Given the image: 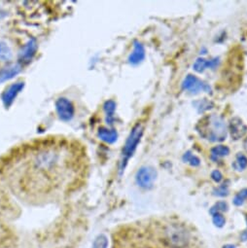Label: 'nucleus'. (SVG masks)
Instances as JSON below:
<instances>
[{
  "label": "nucleus",
  "mask_w": 247,
  "mask_h": 248,
  "mask_svg": "<svg viewBox=\"0 0 247 248\" xmlns=\"http://www.w3.org/2000/svg\"><path fill=\"white\" fill-rule=\"evenodd\" d=\"M230 132L231 137L234 140H237L247 133V126L240 118L234 117L230 121Z\"/></svg>",
  "instance_id": "obj_7"
},
{
  "label": "nucleus",
  "mask_w": 247,
  "mask_h": 248,
  "mask_svg": "<svg viewBox=\"0 0 247 248\" xmlns=\"http://www.w3.org/2000/svg\"><path fill=\"white\" fill-rule=\"evenodd\" d=\"M223 248H235V246L232 245V244H227V245H225Z\"/></svg>",
  "instance_id": "obj_27"
},
{
  "label": "nucleus",
  "mask_w": 247,
  "mask_h": 248,
  "mask_svg": "<svg viewBox=\"0 0 247 248\" xmlns=\"http://www.w3.org/2000/svg\"><path fill=\"white\" fill-rule=\"evenodd\" d=\"M214 194L219 196V197H225L229 194V190H228V186L223 184L221 185L220 187H218L215 191H214Z\"/></svg>",
  "instance_id": "obj_24"
},
{
  "label": "nucleus",
  "mask_w": 247,
  "mask_h": 248,
  "mask_svg": "<svg viewBox=\"0 0 247 248\" xmlns=\"http://www.w3.org/2000/svg\"><path fill=\"white\" fill-rule=\"evenodd\" d=\"M157 178V171L151 167L141 168L136 176L137 183L139 187L143 189H151L154 185V182Z\"/></svg>",
  "instance_id": "obj_5"
},
{
  "label": "nucleus",
  "mask_w": 247,
  "mask_h": 248,
  "mask_svg": "<svg viewBox=\"0 0 247 248\" xmlns=\"http://www.w3.org/2000/svg\"><path fill=\"white\" fill-rule=\"evenodd\" d=\"M35 52H36V43L33 40H31L25 46L24 50L22 51V54H21L22 62H29L35 55Z\"/></svg>",
  "instance_id": "obj_11"
},
{
  "label": "nucleus",
  "mask_w": 247,
  "mask_h": 248,
  "mask_svg": "<svg viewBox=\"0 0 247 248\" xmlns=\"http://www.w3.org/2000/svg\"><path fill=\"white\" fill-rule=\"evenodd\" d=\"M163 242L169 248H195L197 238L194 232L184 224L171 220H157Z\"/></svg>",
  "instance_id": "obj_2"
},
{
  "label": "nucleus",
  "mask_w": 247,
  "mask_h": 248,
  "mask_svg": "<svg viewBox=\"0 0 247 248\" xmlns=\"http://www.w3.org/2000/svg\"><path fill=\"white\" fill-rule=\"evenodd\" d=\"M56 109L59 117L62 121H70L74 116V107L72 103L66 98H59L56 102Z\"/></svg>",
  "instance_id": "obj_6"
},
{
  "label": "nucleus",
  "mask_w": 247,
  "mask_h": 248,
  "mask_svg": "<svg viewBox=\"0 0 247 248\" xmlns=\"http://www.w3.org/2000/svg\"><path fill=\"white\" fill-rule=\"evenodd\" d=\"M10 58H11V51L9 47L5 43L0 42V60L6 61V60H9Z\"/></svg>",
  "instance_id": "obj_21"
},
{
  "label": "nucleus",
  "mask_w": 247,
  "mask_h": 248,
  "mask_svg": "<svg viewBox=\"0 0 247 248\" xmlns=\"http://www.w3.org/2000/svg\"><path fill=\"white\" fill-rule=\"evenodd\" d=\"M182 87H183L184 90L190 91L192 93H197V92H199L201 90H203V91H206V92L210 91L209 86H207L203 82L200 81L194 75H188L186 77V79L184 80V82L182 84Z\"/></svg>",
  "instance_id": "obj_8"
},
{
  "label": "nucleus",
  "mask_w": 247,
  "mask_h": 248,
  "mask_svg": "<svg viewBox=\"0 0 247 248\" xmlns=\"http://www.w3.org/2000/svg\"><path fill=\"white\" fill-rule=\"evenodd\" d=\"M144 57H145L144 47L139 42H136L134 51H133V53L131 54V56L129 58V62L132 64H138V63H139L143 61Z\"/></svg>",
  "instance_id": "obj_10"
},
{
  "label": "nucleus",
  "mask_w": 247,
  "mask_h": 248,
  "mask_svg": "<svg viewBox=\"0 0 247 248\" xmlns=\"http://www.w3.org/2000/svg\"><path fill=\"white\" fill-rule=\"evenodd\" d=\"M201 138L209 141H223L227 138V127L223 119L215 114L203 117L196 127Z\"/></svg>",
  "instance_id": "obj_3"
},
{
  "label": "nucleus",
  "mask_w": 247,
  "mask_h": 248,
  "mask_svg": "<svg viewBox=\"0 0 247 248\" xmlns=\"http://www.w3.org/2000/svg\"><path fill=\"white\" fill-rule=\"evenodd\" d=\"M217 64V60L213 61H206L204 59H198L196 62L194 63V70L201 73L202 72L206 67H215Z\"/></svg>",
  "instance_id": "obj_14"
},
{
  "label": "nucleus",
  "mask_w": 247,
  "mask_h": 248,
  "mask_svg": "<svg viewBox=\"0 0 247 248\" xmlns=\"http://www.w3.org/2000/svg\"><path fill=\"white\" fill-rule=\"evenodd\" d=\"M229 153H230V149L227 146L218 145L211 149V159L214 161H217L220 158L227 156Z\"/></svg>",
  "instance_id": "obj_15"
},
{
  "label": "nucleus",
  "mask_w": 247,
  "mask_h": 248,
  "mask_svg": "<svg viewBox=\"0 0 247 248\" xmlns=\"http://www.w3.org/2000/svg\"><path fill=\"white\" fill-rule=\"evenodd\" d=\"M111 248H169L162 240L157 220L130 223L112 234Z\"/></svg>",
  "instance_id": "obj_1"
},
{
  "label": "nucleus",
  "mask_w": 247,
  "mask_h": 248,
  "mask_svg": "<svg viewBox=\"0 0 247 248\" xmlns=\"http://www.w3.org/2000/svg\"><path fill=\"white\" fill-rule=\"evenodd\" d=\"M212 221L214 223V225L218 228H222L225 223H226V220L224 218V216L221 214V213H216V214H213L212 215Z\"/></svg>",
  "instance_id": "obj_23"
},
{
  "label": "nucleus",
  "mask_w": 247,
  "mask_h": 248,
  "mask_svg": "<svg viewBox=\"0 0 247 248\" xmlns=\"http://www.w3.org/2000/svg\"><path fill=\"white\" fill-rule=\"evenodd\" d=\"M23 88H24L23 83H16V84H13L12 86H10L5 91V93H3V96H2L5 106L8 107L12 104V102L14 101V99L16 98L18 93L23 90Z\"/></svg>",
  "instance_id": "obj_9"
},
{
  "label": "nucleus",
  "mask_w": 247,
  "mask_h": 248,
  "mask_svg": "<svg viewBox=\"0 0 247 248\" xmlns=\"http://www.w3.org/2000/svg\"><path fill=\"white\" fill-rule=\"evenodd\" d=\"M19 71H20L19 65H11L3 68L2 70H0V82H4L6 80L13 78L15 75L19 73Z\"/></svg>",
  "instance_id": "obj_13"
},
{
  "label": "nucleus",
  "mask_w": 247,
  "mask_h": 248,
  "mask_svg": "<svg viewBox=\"0 0 247 248\" xmlns=\"http://www.w3.org/2000/svg\"><path fill=\"white\" fill-rule=\"evenodd\" d=\"M183 161L189 163L191 166L193 167H198L200 165V159L196 156H194L193 154H191V152H187L185 153V155L183 156Z\"/></svg>",
  "instance_id": "obj_22"
},
{
  "label": "nucleus",
  "mask_w": 247,
  "mask_h": 248,
  "mask_svg": "<svg viewBox=\"0 0 247 248\" xmlns=\"http://www.w3.org/2000/svg\"><path fill=\"white\" fill-rule=\"evenodd\" d=\"M241 239H242L243 241L247 240V232H244L241 234Z\"/></svg>",
  "instance_id": "obj_26"
},
{
  "label": "nucleus",
  "mask_w": 247,
  "mask_h": 248,
  "mask_svg": "<svg viewBox=\"0 0 247 248\" xmlns=\"http://www.w3.org/2000/svg\"><path fill=\"white\" fill-rule=\"evenodd\" d=\"M143 132H144V128L141 124H138V125L135 126L134 129L132 130V132L125 143V146H124V149H123L122 159L120 162V171L121 172L125 170L128 161L130 160L131 157H133L139 143L140 142Z\"/></svg>",
  "instance_id": "obj_4"
},
{
  "label": "nucleus",
  "mask_w": 247,
  "mask_h": 248,
  "mask_svg": "<svg viewBox=\"0 0 247 248\" xmlns=\"http://www.w3.org/2000/svg\"><path fill=\"white\" fill-rule=\"evenodd\" d=\"M245 200H247V188L241 190L240 192H238L236 194V196L233 199V203L236 206H240L243 204V202H245Z\"/></svg>",
  "instance_id": "obj_20"
},
{
  "label": "nucleus",
  "mask_w": 247,
  "mask_h": 248,
  "mask_svg": "<svg viewBox=\"0 0 247 248\" xmlns=\"http://www.w3.org/2000/svg\"><path fill=\"white\" fill-rule=\"evenodd\" d=\"M108 239L104 234H99L93 241V248H107Z\"/></svg>",
  "instance_id": "obj_18"
},
{
  "label": "nucleus",
  "mask_w": 247,
  "mask_h": 248,
  "mask_svg": "<svg viewBox=\"0 0 247 248\" xmlns=\"http://www.w3.org/2000/svg\"><path fill=\"white\" fill-rule=\"evenodd\" d=\"M244 149L247 151V140H245V141H244Z\"/></svg>",
  "instance_id": "obj_28"
},
{
  "label": "nucleus",
  "mask_w": 247,
  "mask_h": 248,
  "mask_svg": "<svg viewBox=\"0 0 247 248\" xmlns=\"http://www.w3.org/2000/svg\"><path fill=\"white\" fill-rule=\"evenodd\" d=\"M228 210V204L225 202H218L217 203H215L211 208H210V214H216V213H221L224 211Z\"/></svg>",
  "instance_id": "obj_19"
},
{
  "label": "nucleus",
  "mask_w": 247,
  "mask_h": 248,
  "mask_svg": "<svg viewBox=\"0 0 247 248\" xmlns=\"http://www.w3.org/2000/svg\"><path fill=\"white\" fill-rule=\"evenodd\" d=\"M116 109V104L113 100H109L104 104V110L106 113V120L109 124H112L113 119H114V113Z\"/></svg>",
  "instance_id": "obj_16"
},
{
  "label": "nucleus",
  "mask_w": 247,
  "mask_h": 248,
  "mask_svg": "<svg viewBox=\"0 0 247 248\" xmlns=\"http://www.w3.org/2000/svg\"><path fill=\"white\" fill-rule=\"evenodd\" d=\"M232 166L238 171H241V170H245L247 168V158L242 154H238L236 156V160H235V162L233 163Z\"/></svg>",
  "instance_id": "obj_17"
},
{
  "label": "nucleus",
  "mask_w": 247,
  "mask_h": 248,
  "mask_svg": "<svg viewBox=\"0 0 247 248\" xmlns=\"http://www.w3.org/2000/svg\"><path fill=\"white\" fill-rule=\"evenodd\" d=\"M98 138L106 143L112 144L117 140L118 135L115 130H108L106 128H100L98 131Z\"/></svg>",
  "instance_id": "obj_12"
},
{
  "label": "nucleus",
  "mask_w": 247,
  "mask_h": 248,
  "mask_svg": "<svg viewBox=\"0 0 247 248\" xmlns=\"http://www.w3.org/2000/svg\"><path fill=\"white\" fill-rule=\"evenodd\" d=\"M211 177H212V179L215 181V182H220L221 180H222V178H223V176H222V174H221V172L219 171V170H215V171H213L212 172V174H211Z\"/></svg>",
  "instance_id": "obj_25"
}]
</instances>
